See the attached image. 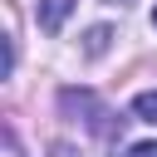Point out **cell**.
I'll return each mask as SVG.
<instances>
[{"label":"cell","instance_id":"cell-1","mask_svg":"<svg viewBox=\"0 0 157 157\" xmlns=\"http://www.w3.org/2000/svg\"><path fill=\"white\" fill-rule=\"evenodd\" d=\"M69 10H74V0H39V25L44 29H59L69 20Z\"/></svg>","mask_w":157,"mask_h":157},{"label":"cell","instance_id":"cell-2","mask_svg":"<svg viewBox=\"0 0 157 157\" xmlns=\"http://www.w3.org/2000/svg\"><path fill=\"white\" fill-rule=\"evenodd\" d=\"M132 113H137V118H147V123H157V88L137 93V98H132Z\"/></svg>","mask_w":157,"mask_h":157},{"label":"cell","instance_id":"cell-6","mask_svg":"<svg viewBox=\"0 0 157 157\" xmlns=\"http://www.w3.org/2000/svg\"><path fill=\"white\" fill-rule=\"evenodd\" d=\"M113 5H123V0H113Z\"/></svg>","mask_w":157,"mask_h":157},{"label":"cell","instance_id":"cell-3","mask_svg":"<svg viewBox=\"0 0 157 157\" xmlns=\"http://www.w3.org/2000/svg\"><path fill=\"white\" fill-rule=\"evenodd\" d=\"M108 49V29L98 25V29H88V54H103Z\"/></svg>","mask_w":157,"mask_h":157},{"label":"cell","instance_id":"cell-5","mask_svg":"<svg viewBox=\"0 0 157 157\" xmlns=\"http://www.w3.org/2000/svg\"><path fill=\"white\" fill-rule=\"evenodd\" d=\"M152 25H157V10H152Z\"/></svg>","mask_w":157,"mask_h":157},{"label":"cell","instance_id":"cell-4","mask_svg":"<svg viewBox=\"0 0 157 157\" xmlns=\"http://www.w3.org/2000/svg\"><path fill=\"white\" fill-rule=\"evenodd\" d=\"M128 157H157V142H132Z\"/></svg>","mask_w":157,"mask_h":157}]
</instances>
